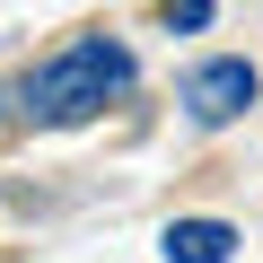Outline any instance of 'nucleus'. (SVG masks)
I'll return each instance as SVG.
<instances>
[{
  "instance_id": "obj_4",
  "label": "nucleus",
  "mask_w": 263,
  "mask_h": 263,
  "mask_svg": "<svg viewBox=\"0 0 263 263\" xmlns=\"http://www.w3.org/2000/svg\"><path fill=\"white\" fill-rule=\"evenodd\" d=\"M158 18H167V27H184V35H193V27H211V0H167V9H158Z\"/></svg>"
},
{
  "instance_id": "obj_2",
  "label": "nucleus",
  "mask_w": 263,
  "mask_h": 263,
  "mask_svg": "<svg viewBox=\"0 0 263 263\" xmlns=\"http://www.w3.org/2000/svg\"><path fill=\"white\" fill-rule=\"evenodd\" d=\"M254 62H237V53H219V62H193L184 70V88H176V105L202 123V132H219V123H237L246 105H254Z\"/></svg>"
},
{
  "instance_id": "obj_1",
  "label": "nucleus",
  "mask_w": 263,
  "mask_h": 263,
  "mask_svg": "<svg viewBox=\"0 0 263 263\" xmlns=\"http://www.w3.org/2000/svg\"><path fill=\"white\" fill-rule=\"evenodd\" d=\"M132 88V53L114 44V35H79V44H62V53H44L18 88H9V105L27 114V123H44V132H62V123H88V114H105V97H123Z\"/></svg>"
},
{
  "instance_id": "obj_3",
  "label": "nucleus",
  "mask_w": 263,
  "mask_h": 263,
  "mask_svg": "<svg viewBox=\"0 0 263 263\" xmlns=\"http://www.w3.org/2000/svg\"><path fill=\"white\" fill-rule=\"evenodd\" d=\"M228 254H237L228 219H176L167 228V263H228Z\"/></svg>"
}]
</instances>
